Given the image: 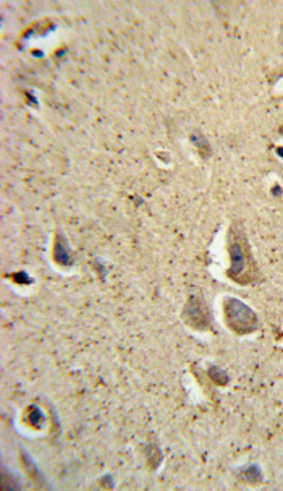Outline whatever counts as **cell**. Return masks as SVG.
<instances>
[{"instance_id":"5b68a950","label":"cell","mask_w":283,"mask_h":491,"mask_svg":"<svg viewBox=\"0 0 283 491\" xmlns=\"http://www.w3.org/2000/svg\"><path fill=\"white\" fill-rule=\"evenodd\" d=\"M209 374H211V378L217 384H225V383H227V378H220V377H227V374H225L223 372H220V369H217L216 367L211 368V372H209Z\"/></svg>"},{"instance_id":"277c9868","label":"cell","mask_w":283,"mask_h":491,"mask_svg":"<svg viewBox=\"0 0 283 491\" xmlns=\"http://www.w3.org/2000/svg\"><path fill=\"white\" fill-rule=\"evenodd\" d=\"M55 260L59 261V263H64V265H70V255H68V250H67V247L64 245H60V239L57 237V242H55Z\"/></svg>"},{"instance_id":"3957f363","label":"cell","mask_w":283,"mask_h":491,"mask_svg":"<svg viewBox=\"0 0 283 491\" xmlns=\"http://www.w3.org/2000/svg\"><path fill=\"white\" fill-rule=\"evenodd\" d=\"M186 323L196 329H207L211 326V315L206 305L198 297H191L185 307Z\"/></svg>"},{"instance_id":"7a4b0ae2","label":"cell","mask_w":283,"mask_h":491,"mask_svg":"<svg viewBox=\"0 0 283 491\" xmlns=\"http://www.w3.org/2000/svg\"><path fill=\"white\" fill-rule=\"evenodd\" d=\"M223 315L227 326L237 334H249L259 327V320L254 311L235 297L223 300Z\"/></svg>"},{"instance_id":"6da1fadb","label":"cell","mask_w":283,"mask_h":491,"mask_svg":"<svg viewBox=\"0 0 283 491\" xmlns=\"http://www.w3.org/2000/svg\"><path fill=\"white\" fill-rule=\"evenodd\" d=\"M227 248L230 258L227 276L240 286H249V284L258 282L259 268L256 265L246 230L240 221L230 225Z\"/></svg>"}]
</instances>
